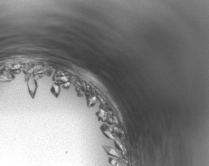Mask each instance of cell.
I'll use <instances>...</instances> for the list:
<instances>
[{
	"label": "cell",
	"instance_id": "2",
	"mask_svg": "<svg viewBox=\"0 0 209 166\" xmlns=\"http://www.w3.org/2000/svg\"><path fill=\"white\" fill-rule=\"evenodd\" d=\"M101 131H102L103 133L104 134V135L106 137H107L108 138H110V139H115V137L113 136V134L107 129H103V128H101Z\"/></svg>",
	"mask_w": 209,
	"mask_h": 166
},
{
	"label": "cell",
	"instance_id": "3",
	"mask_svg": "<svg viewBox=\"0 0 209 166\" xmlns=\"http://www.w3.org/2000/svg\"><path fill=\"white\" fill-rule=\"evenodd\" d=\"M115 144L117 149H119V150H120L121 151H122V152H125V148H124L122 144H121L119 141H118V140H115Z\"/></svg>",
	"mask_w": 209,
	"mask_h": 166
},
{
	"label": "cell",
	"instance_id": "1",
	"mask_svg": "<svg viewBox=\"0 0 209 166\" xmlns=\"http://www.w3.org/2000/svg\"><path fill=\"white\" fill-rule=\"evenodd\" d=\"M103 148L104 150L105 151V152H106L108 155H109V156H113V157H115V158H121V156L119 155V153H118L114 148H112V147L103 146Z\"/></svg>",
	"mask_w": 209,
	"mask_h": 166
}]
</instances>
